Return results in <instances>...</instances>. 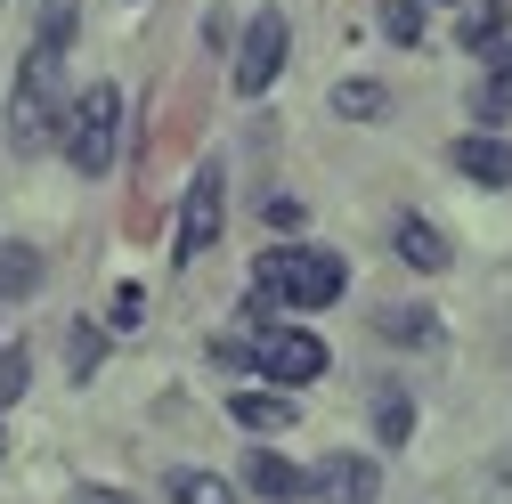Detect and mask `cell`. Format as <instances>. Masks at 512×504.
I'll use <instances>...</instances> for the list:
<instances>
[{
	"label": "cell",
	"mask_w": 512,
	"mask_h": 504,
	"mask_svg": "<svg viewBox=\"0 0 512 504\" xmlns=\"http://www.w3.org/2000/svg\"><path fill=\"white\" fill-rule=\"evenodd\" d=\"M334 114H350V122H382V114H391V90L366 82V74H350V82H334Z\"/></svg>",
	"instance_id": "obj_12"
},
{
	"label": "cell",
	"mask_w": 512,
	"mask_h": 504,
	"mask_svg": "<svg viewBox=\"0 0 512 504\" xmlns=\"http://www.w3.org/2000/svg\"><path fill=\"white\" fill-rule=\"evenodd\" d=\"M244 488H252V496H269V504H301V496H309V472L285 464L277 448H252V456H244Z\"/></svg>",
	"instance_id": "obj_8"
},
{
	"label": "cell",
	"mask_w": 512,
	"mask_h": 504,
	"mask_svg": "<svg viewBox=\"0 0 512 504\" xmlns=\"http://www.w3.org/2000/svg\"><path fill=\"white\" fill-rule=\"evenodd\" d=\"M382 33H391L399 49L423 41V0H382Z\"/></svg>",
	"instance_id": "obj_17"
},
{
	"label": "cell",
	"mask_w": 512,
	"mask_h": 504,
	"mask_svg": "<svg viewBox=\"0 0 512 504\" xmlns=\"http://www.w3.org/2000/svg\"><path fill=\"white\" fill-rule=\"evenodd\" d=\"M309 496H317V504H374V496H382V472H374V456L334 448V456H317Z\"/></svg>",
	"instance_id": "obj_6"
},
{
	"label": "cell",
	"mask_w": 512,
	"mask_h": 504,
	"mask_svg": "<svg viewBox=\"0 0 512 504\" xmlns=\"http://www.w3.org/2000/svg\"><path fill=\"white\" fill-rule=\"evenodd\" d=\"M374 326L391 334V342H431V318H423V309H382Z\"/></svg>",
	"instance_id": "obj_18"
},
{
	"label": "cell",
	"mask_w": 512,
	"mask_h": 504,
	"mask_svg": "<svg viewBox=\"0 0 512 504\" xmlns=\"http://www.w3.org/2000/svg\"><path fill=\"white\" fill-rule=\"evenodd\" d=\"M342 285H350V261L326 244H269L252 261V293L269 309H326V301H342Z\"/></svg>",
	"instance_id": "obj_2"
},
{
	"label": "cell",
	"mask_w": 512,
	"mask_h": 504,
	"mask_svg": "<svg viewBox=\"0 0 512 504\" xmlns=\"http://www.w3.org/2000/svg\"><path fill=\"white\" fill-rule=\"evenodd\" d=\"M228 415H236L244 431H293V423H301L293 391H236V399H228Z\"/></svg>",
	"instance_id": "obj_10"
},
{
	"label": "cell",
	"mask_w": 512,
	"mask_h": 504,
	"mask_svg": "<svg viewBox=\"0 0 512 504\" xmlns=\"http://www.w3.org/2000/svg\"><path fill=\"white\" fill-rule=\"evenodd\" d=\"M66 163L82 171V179H106L114 171V139H122V90L114 82H90L74 106H66Z\"/></svg>",
	"instance_id": "obj_3"
},
{
	"label": "cell",
	"mask_w": 512,
	"mask_h": 504,
	"mask_svg": "<svg viewBox=\"0 0 512 504\" xmlns=\"http://www.w3.org/2000/svg\"><path fill=\"white\" fill-rule=\"evenodd\" d=\"M74 504H131V496H122V488H82Z\"/></svg>",
	"instance_id": "obj_23"
},
{
	"label": "cell",
	"mask_w": 512,
	"mask_h": 504,
	"mask_svg": "<svg viewBox=\"0 0 512 504\" xmlns=\"http://www.w3.org/2000/svg\"><path fill=\"white\" fill-rule=\"evenodd\" d=\"M285 57H293V25H285V9H261L244 25V41H236V98H261L277 74H285Z\"/></svg>",
	"instance_id": "obj_4"
},
{
	"label": "cell",
	"mask_w": 512,
	"mask_h": 504,
	"mask_svg": "<svg viewBox=\"0 0 512 504\" xmlns=\"http://www.w3.org/2000/svg\"><path fill=\"white\" fill-rule=\"evenodd\" d=\"M391 252H399V261H415V269H431V277H439L447 261H456V252H447V236H439L431 220H415V212L391 228Z\"/></svg>",
	"instance_id": "obj_11"
},
{
	"label": "cell",
	"mask_w": 512,
	"mask_h": 504,
	"mask_svg": "<svg viewBox=\"0 0 512 504\" xmlns=\"http://www.w3.org/2000/svg\"><path fill=\"white\" fill-rule=\"evenodd\" d=\"M9 147L17 155H41L57 131H66V9H49V33L33 41V57H25V74H17V90H9Z\"/></svg>",
	"instance_id": "obj_1"
},
{
	"label": "cell",
	"mask_w": 512,
	"mask_h": 504,
	"mask_svg": "<svg viewBox=\"0 0 512 504\" xmlns=\"http://www.w3.org/2000/svg\"><path fill=\"white\" fill-rule=\"evenodd\" d=\"M139 318H147V293L122 285V293H114V326H139Z\"/></svg>",
	"instance_id": "obj_21"
},
{
	"label": "cell",
	"mask_w": 512,
	"mask_h": 504,
	"mask_svg": "<svg viewBox=\"0 0 512 504\" xmlns=\"http://www.w3.org/2000/svg\"><path fill=\"white\" fill-rule=\"evenodd\" d=\"M220 220H228V179L220 163H204L196 179H187V204H179V244H171V261H204V252L220 244Z\"/></svg>",
	"instance_id": "obj_5"
},
{
	"label": "cell",
	"mask_w": 512,
	"mask_h": 504,
	"mask_svg": "<svg viewBox=\"0 0 512 504\" xmlns=\"http://www.w3.org/2000/svg\"><path fill=\"white\" fill-rule=\"evenodd\" d=\"M456 171H464L472 187H512V147L488 139V131H464V139H456Z\"/></svg>",
	"instance_id": "obj_9"
},
{
	"label": "cell",
	"mask_w": 512,
	"mask_h": 504,
	"mask_svg": "<svg viewBox=\"0 0 512 504\" xmlns=\"http://www.w3.org/2000/svg\"><path fill=\"white\" fill-rule=\"evenodd\" d=\"M456 41L480 57V66H504V57H512V41H504V0H464Z\"/></svg>",
	"instance_id": "obj_7"
},
{
	"label": "cell",
	"mask_w": 512,
	"mask_h": 504,
	"mask_svg": "<svg viewBox=\"0 0 512 504\" xmlns=\"http://www.w3.org/2000/svg\"><path fill=\"white\" fill-rule=\"evenodd\" d=\"M163 496H171V504H228V480H220V472H171Z\"/></svg>",
	"instance_id": "obj_13"
},
{
	"label": "cell",
	"mask_w": 512,
	"mask_h": 504,
	"mask_svg": "<svg viewBox=\"0 0 512 504\" xmlns=\"http://www.w3.org/2000/svg\"><path fill=\"white\" fill-rule=\"evenodd\" d=\"M66 358H74V374H90V366L106 358V334H98V326H74V334H66Z\"/></svg>",
	"instance_id": "obj_19"
},
{
	"label": "cell",
	"mask_w": 512,
	"mask_h": 504,
	"mask_svg": "<svg viewBox=\"0 0 512 504\" xmlns=\"http://www.w3.org/2000/svg\"><path fill=\"white\" fill-rule=\"evenodd\" d=\"M212 358H220V366H236V374H244V366H252V342H212Z\"/></svg>",
	"instance_id": "obj_22"
},
{
	"label": "cell",
	"mask_w": 512,
	"mask_h": 504,
	"mask_svg": "<svg viewBox=\"0 0 512 504\" xmlns=\"http://www.w3.org/2000/svg\"><path fill=\"white\" fill-rule=\"evenodd\" d=\"M374 431L391 439V448H407V431H415V399H407V391H382V399H374Z\"/></svg>",
	"instance_id": "obj_16"
},
{
	"label": "cell",
	"mask_w": 512,
	"mask_h": 504,
	"mask_svg": "<svg viewBox=\"0 0 512 504\" xmlns=\"http://www.w3.org/2000/svg\"><path fill=\"white\" fill-rule=\"evenodd\" d=\"M41 285V252L33 244H0V293H33Z\"/></svg>",
	"instance_id": "obj_14"
},
{
	"label": "cell",
	"mask_w": 512,
	"mask_h": 504,
	"mask_svg": "<svg viewBox=\"0 0 512 504\" xmlns=\"http://www.w3.org/2000/svg\"><path fill=\"white\" fill-rule=\"evenodd\" d=\"M25 399V350H0V407Z\"/></svg>",
	"instance_id": "obj_20"
},
{
	"label": "cell",
	"mask_w": 512,
	"mask_h": 504,
	"mask_svg": "<svg viewBox=\"0 0 512 504\" xmlns=\"http://www.w3.org/2000/svg\"><path fill=\"white\" fill-rule=\"evenodd\" d=\"M472 114H480V122H504V114H512V57L488 66V82L472 90Z\"/></svg>",
	"instance_id": "obj_15"
}]
</instances>
